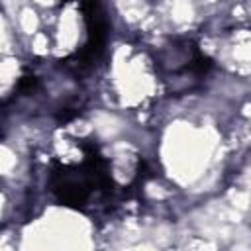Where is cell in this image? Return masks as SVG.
<instances>
[{
  "label": "cell",
  "mask_w": 251,
  "mask_h": 251,
  "mask_svg": "<svg viewBox=\"0 0 251 251\" xmlns=\"http://www.w3.org/2000/svg\"><path fill=\"white\" fill-rule=\"evenodd\" d=\"M51 192L61 204L78 210L100 206L110 200L114 192L110 163L96 151V147H84V157L78 163L53 167Z\"/></svg>",
  "instance_id": "6da1fadb"
}]
</instances>
